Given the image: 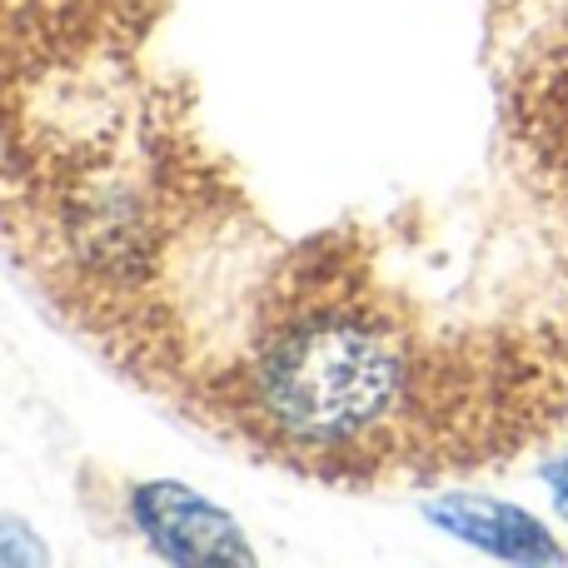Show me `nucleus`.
I'll list each match as a JSON object with an SVG mask.
<instances>
[{
  "mask_svg": "<svg viewBox=\"0 0 568 568\" xmlns=\"http://www.w3.org/2000/svg\"><path fill=\"white\" fill-rule=\"evenodd\" d=\"M429 389L414 344L359 304H300L280 314L240 374V414L300 464L399 459V424H419Z\"/></svg>",
  "mask_w": 568,
  "mask_h": 568,
  "instance_id": "f257e3e1",
  "label": "nucleus"
},
{
  "mask_svg": "<svg viewBox=\"0 0 568 568\" xmlns=\"http://www.w3.org/2000/svg\"><path fill=\"white\" fill-rule=\"evenodd\" d=\"M130 519L150 549L175 564H250V544L240 524L220 504L190 494L185 484L130 489Z\"/></svg>",
  "mask_w": 568,
  "mask_h": 568,
  "instance_id": "f03ea898",
  "label": "nucleus"
},
{
  "mask_svg": "<svg viewBox=\"0 0 568 568\" xmlns=\"http://www.w3.org/2000/svg\"><path fill=\"white\" fill-rule=\"evenodd\" d=\"M429 519L444 534H454L469 549H484L494 559L509 564H554L564 559V549L554 544V534L544 529L534 514L514 509L499 499H479V494H444L429 504Z\"/></svg>",
  "mask_w": 568,
  "mask_h": 568,
  "instance_id": "7ed1b4c3",
  "label": "nucleus"
},
{
  "mask_svg": "<svg viewBox=\"0 0 568 568\" xmlns=\"http://www.w3.org/2000/svg\"><path fill=\"white\" fill-rule=\"evenodd\" d=\"M549 489H554V509L568 519V454H559L549 469Z\"/></svg>",
  "mask_w": 568,
  "mask_h": 568,
  "instance_id": "20e7f679",
  "label": "nucleus"
}]
</instances>
